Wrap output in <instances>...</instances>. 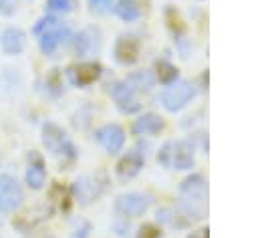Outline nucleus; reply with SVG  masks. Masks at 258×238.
<instances>
[{"mask_svg":"<svg viewBox=\"0 0 258 238\" xmlns=\"http://www.w3.org/2000/svg\"><path fill=\"white\" fill-rule=\"evenodd\" d=\"M179 194H181V212L183 216H187L189 220L196 218H204L206 216V202H208V186H206V180L202 175H191L187 177L181 188H179Z\"/></svg>","mask_w":258,"mask_h":238,"instance_id":"nucleus-1","label":"nucleus"},{"mask_svg":"<svg viewBox=\"0 0 258 238\" xmlns=\"http://www.w3.org/2000/svg\"><path fill=\"white\" fill-rule=\"evenodd\" d=\"M157 161L171 169H189L194 165V147L187 141H167L159 153Z\"/></svg>","mask_w":258,"mask_h":238,"instance_id":"nucleus-2","label":"nucleus"},{"mask_svg":"<svg viewBox=\"0 0 258 238\" xmlns=\"http://www.w3.org/2000/svg\"><path fill=\"white\" fill-rule=\"evenodd\" d=\"M42 143L52 155H62V157H75V147L71 139L67 137L64 129L58 127L52 121H46L42 125Z\"/></svg>","mask_w":258,"mask_h":238,"instance_id":"nucleus-3","label":"nucleus"},{"mask_svg":"<svg viewBox=\"0 0 258 238\" xmlns=\"http://www.w3.org/2000/svg\"><path fill=\"white\" fill-rule=\"evenodd\" d=\"M22 202H24V192H22L20 184L16 182V177H12L8 173L0 175V212L10 214V212L18 210Z\"/></svg>","mask_w":258,"mask_h":238,"instance_id":"nucleus-4","label":"nucleus"},{"mask_svg":"<svg viewBox=\"0 0 258 238\" xmlns=\"http://www.w3.org/2000/svg\"><path fill=\"white\" fill-rule=\"evenodd\" d=\"M194 97V89H191V85L189 83H185V81H173V83H169V87L161 93V103H163V107L167 109V111H171V113H175V111H179V109H183L187 103H189V99Z\"/></svg>","mask_w":258,"mask_h":238,"instance_id":"nucleus-5","label":"nucleus"},{"mask_svg":"<svg viewBox=\"0 0 258 238\" xmlns=\"http://www.w3.org/2000/svg\"><path fill=\"white\" fill-rule=\"evenodd\" d=\"M149 206H151V196L141 194V192H127V194L117 196V200H115V210L123 216H131V218L141 216Z\"/></svg>","mask_w":258,"mask_h":238,"instance_id":"nucleus-6","label":"nucleus"},{"mask_svg":"<svg viewBox=\"0 0 258 238\" xmlns=\"http://www.w3.org/2000/svg\"><path fill=\"white\" fill-rule=\"evenodd\" d=\"M97 141L105 147L107 153H119L125 145V131L121 125L117 123H109V125H103L101 129H97L95 133Z\"/></svg>","mask_w":258,"mask_h":238,"instance_id":"nucleus-7","label":"nucleus"},{"mask_svg":"<svg viewBox=\"0 0 258 238\" xmlns=\"http://www.w3.org/2000/svg\"><path fill=\"white\" fill-rule=\"evenodd\" d=\"M67 77L73 85L77 87H87L91 83H95L99 77H101V65L99 63H81L77 67H69L67 69Z\"/></svg>","mask_w":258,"mask_h":238,"instance_id":"nucleus-8","label":"nucleus"},{"mask_svg":"<svg viewBox=\"0 0 258 238\" xmlns=\"http://www.w3.org/2000/svg\"><path fill=\"white\" fill-rule=\"evenodd\" d=\"M71 190H73L75 200H77L79 204H83V206L89 204V202H93V200L101 194V186H99L97 180H93L91 175H81V177H77Z\"/></svg>","mask_w":258,"mask_h":238,"instance_id":"nucleus-9","label":"nucleus"},{"mask_svg":"<svg viewBox=\"0 0 258 238\" xmlns=\"http://www.w3.org/2000/svg\"><path fill=\"white\" fill-rule=\"evenodd\" d=\"M115 58L121 65H133L139 58V42L133 36H121L115 42Z\"/></svg>","mask_w":258,"mask_h":238,"instance_id":"nucleus-10","label":"nucleus"},{"mask_svg":"<svg viewBox=\"0 0 258 238\" xmlns=\"http://www.w3.org/2000/svg\"><path fill=\"white\" fill-rule=\"evenodd\" d=\"M71 38V30H69V26H54L52 30H48V32H44L42 36H40V50L44 52V54H52L60 44H64L67 40Z\"/></svg>","mask_w":258,"mask_h":238,"instance_id":"nucleus-11","label":"nucleus"},{"mask_svg":"<svg viewBox=\"0 0 258 238\" xmlns=\"http://www.w3.org/2000/svg\"><path fill=\"white\" fill-rule=\"evenodd\" d=\"M143 163H145V157H143L139 151H129V153L117 163V175H119L121 180H131V177H135V175L141 171Z\"/></svg>","mask_w":258,"mask_h":238,"instance_id":"nucleus-12","label":"nucleus"},{"mask_svg":"<svg viewBox=\"0 0 258 238\" xmlns=\"http://www.w3.org/2000/svg\"><path fill=\"white\" fill-rule=\"evenodd\" d=\"M111 95L115 97V101H117V105H119V109H121L123 113H133V111H137V109H139V103L135 101V93L127 87V83H125V81H123V83L113 85Z\"/></svg>","mask_w":258,"mask_h":238,"instance_id":"nucleus-13","label":"nucleus"},{"mask_svg":"<svg viewBox=\"0 0 258 238\" xmlns=\"http://www.w3.org/2000/svg\"><path fill=\"white\" fill-rule=\"evenodd\" d=\"M2 50L6 54H20L24 50V44H26V34L20 30V28H6L4 34H2Z\"/></svg>","mask_w":258,"mask_h":238,"instance_id":"nucleus-14","label":"nucleus"},{"mask_svg":"<svg viewBox=\"0 0 258 238\" xmlns=\"http://www.w3.org/2000/svg\"><path fill=\"white\" fill-rule=\"evenodd\" d=\"M99 48V32L95 28H85L75 36V52L81 56L91 54Z\"/></svg>","mask_w":258,"mask_h":238,"instance_id":"nucleus-15","label":"nucleus"},{"mask_svg":"<svg viewBox=\"0 0 258 238\" xmlns=\"http://www.w3.org/2000/svg\"><path fill=\"white\" fill-rule=\"evenodd\" d=\"M163 127H165L163 119H161L159 115H153V113L141 115L139 119L133 121V133H135V135H155V133H159Z\"/></svg>","mask_w":258,"mask_h":238,"instance_id":"nucleus-16","label":"nucleus"},{"mask_svg":"<svg viewBox=\"0 0 258 238\" xmlns=\"http://www.w3.org/2000/svg\"><path fill=\"white\" fill-rule=\"evenodd\" d=\"M125 83L133 93H147L155 85V77L151 75V71H133L125 79Z\"/></svg>","mask_w":258,"mask_h":238,"instance_id":"nucleus-17","label":"nucleus"},{"mask_svg":"<svg viewBox=\"0 0 258 238\" xmlns=\"http://www.w3.org/2000/svg\"><path fill=\"white\" fill-rule=\"evenodd\" d=\"M46 182V169L42 165V159L38 155H32V161L26 167V184L32 190H40Z\"/></svg>","mask_w":258,"mask_h":238,"instance_id":"nucleus-18","label":"nucleus"},{"mask_svg":"<svg viewBox=\"0 0 258 238\" xmlns=\"http://www.w3.org/2000/svg\"><path fill=\"white\" fill-rule=\"evenodd\" d=\"M115 12H117L119 18H123V20L129 22V20H135L141 10H139L137 0H119L117 6H115Z\"/></svg>","mask_w":258,"mask_h":238,"instance_id":"nucleus-19","label":"nucleus"},{"mask_svg":"<svg viewBox=\"0 0 258 238\" xmlns=\"http://www.w3.org/2000/svg\"><path fill=\"white\" fill-rule=\"evenodd\" d=\"M157 79H159V83L169 85V83H173L177 79V69L173 65H169V63L161 61V63H157Z\"/></svg>","mask_w":258,"mask_h":238,"instance_id":"nucleus-20","label":"nucleus"},{"mask_svg":"<svg viewBox=\"0 0 258 238\" xmlns=\"http://www.w3.org/2000/svg\"><path fill=\"white\" fill-rule=\"evenodd\" d=\"M46 89H48L54 97L60 95V91H62V79H60L58 69H50V73L46 75Z\"/></svg>","mask_w":258,"mask_h":238,"instance_id":"nucleus-21","label":"nucleus"},{"mask_svg":"<svg viewBox=\"0 0 258 238\" xmlns=\"http://www.w3.org/2000/svg\"><path fill=\"white\" fill-rule=\"evenodd\" d=\"M54 26H58V20L54 18V16H44V18H40L36 24H34V28H32V32L36 34V36H42L44 32H48V30H52Z\"/></svg>","mask_w":258,"mask_h":238,"instance_id":"nucleus-22","label":"nucleus"},{"mask_svg":"<svg viewBox=\"0 0 258 238\" xmlns=\"http://www.w3.org/2000/svg\"><path fill=\"white\" fill-rule=\"evenodd\" d=\"M46 8L52 12H71L75 8L73 0H46Z\"/></svg>","mask_w":258,"mask_h":238,"instance_id":"nucleus-23","label":"nucleus"},{"mask_svg":"<svg viewBox=\"0 0 258 238\" xmlns=\"http://www.w3.org/2000/svg\"><path fill=\"white\" fill-rule=\"evenodd\" d=\"M137 238H161V230L155 224H143L137 232Z\"/></svg>","mask_w":258,"mask_h":238,"instance_id":"nucleus-24","label":"nucleus"},{"mask_svg":"<svg viewBox=\"0 0 258 238\" xmlns=\"http://www.w3.org/2000/svg\"><path fill=\"white\" fill-rule=\"evenodd\" d=\"M89 2H91V8L97 10V12H105V10H109L111 4H113V0H89Z\"/></svg>","mask_w":258,"mask_h":238,"instance_id":"nucleus-25","label":"nucleus"},{"mask_svg":"<svg viewBox=\"0 0 258 238\" xmlns=\"http://www.w3.org/2000/svg\"><path fill=\"white\" fill-rule=\"evenodd\" d=\"M18 6V0H0V12L2 14H12Z\"/></svg>","mask_w":258,"mask_h":238,"instance_id":"nucleus-26","label":"nucleus"},{"mask_svg":"<svg viewBox=\"0 0 258 238\" xmlns=\"http://www.w3.org/2000/svg\"><path fill=\"white\" fill-rule=\"evenodd\" d=\"M189 238H208V230H200L198 234H194V236H189Z\"/></svg>","mask_w":258,"mask_h":238,"instance_id":"nucleus-27","label":"nucleus"}]
</instances>
